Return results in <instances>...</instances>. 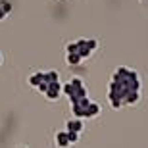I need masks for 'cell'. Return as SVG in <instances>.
Segmentation results:
<instances>
[{
    "label": "cell",
    "mask_w": 148,
    "mask_h": 148,
    "mask_svg": "<svg viewBox=\"0 0 148 148\" xmlns=\"http://www.w3.org/2000/svg\"><path fill=\"white\" fill-rule=\"evenodd\" d=\"M60 92H62V85L58 81H54V83H48V90L44 94H46V98H50V100H58Z\"/></svg>",
    "instance_id": "cell-1"
},
{
    "label": "cell",
    "mask_w": 148,
    "mask_h": 148,
    "mask_svg": "<svg viewBox=\"0 0 148 148\" xmlns=\"http://www.w3.org/2000/svg\"><path fill=\"white\" fill-rule=\"evenodd\" d=\"M67 131H75V133L83 131V121H81V117H75V119H69V121H67Z\"/></svg>",
    "instance_id": "cell-2"
},
{
    "label": "cell",
    "mask_w": 148,
    "mask_h": 148,
    "mask_svg": "<svg viewBox=\"0 0 148 148\" xmlns=\"http://www.w3.org/2000/svg\"><path fill=\"white\" fill-rule=\"evenodd\" d=\"M56 143H58V146H67L69 144V137H67V131H62L56 135Z\"/></svg>",
    "instance_id": "cell-3"
},
{
    "label": "cell",
    "mask_w": 148,
    "mask_h": 148,
    "mask_svg": "<svg viewBox=\"0 0 148 148\" xmlns=\"http://www.w3.org/2000/svg\"><path fill=\"white\" fill-rule=\"evenodd\" d=\"M42 81H44V73H35V75H31V79H29V83H31L33 87H38Z\"/></svg>",
    "instance_id": "cell-4"
},
{
    "label": "cell",
    "mask_w": 148,
    "mask_h": 148,
    "mask_svg": "<svg viewBox=\"0 0 148 148\" xmlns=\"http://www.w3.org/2000/svg\"><path fill=\"white\" fill-rule=\"evenodd\" d=\"M66 60H67V64H69V66H77V64H79V62H81L83 58H81L79 54H77V52H73V54H67Z\"/></svg>",
    "instance_id": "cell-5"
},
{
    "label": "cell",
    "mask_w": 148,
    "mask_h": 148,
    "mask_svg": "<svg viewBox=\"0 0 148 148\" xmlns=\"http://www.w3.org/2000/svg\"><path fill=\"white\" fill-rule=\"evenodd\" d=\"M96 114H98V106L96 104H88L87 106V117H94Z\"/></svg>",
    "instance_id": "cell-6"
},
{
    "label": "cell",
    "mask_w": 148,
    "mask_h": 148,
    "mask_svg": "<svg viewBox=\"0 0 148 148\" xmlns=\"http://www.w3.org/2000/svg\"><path fill=\"white\" fill-rule=\"evenodd\" d=\"M44 81H46V83H54V81H58V73H56V71L44 73Z\"/></svg>",
    "instance_id": "cell-7"
},
{
    "label": "cell",
    "mask_w": 148,
    "mask_h": 148,
    "mask_svg": "<svg viewBox=\"0 0 148 148\" xmlns=\"http://www.w3.org/2000/svg\"><path fill=\"white\" fill-rule=\"evenodd\" d=\"M66 50H67V54H73V52H77V42H69L66 46Z\"/></svg>",
    "instance_id": "cell-8"
},
{
    "label": "cell",
    "mask_w": 148,
    "mask_h": 148,
    "mask_svg": "<svg viewBox=\"0 0 148 148\" xmlns=\"http://www.w3.org/2000/svg\"><path fill=\"white\" fill-rule=\"evenodd\" d=\"M87 44H88V48H90V50H94L96 46H98V42H96L94 38H88V40H87Z\"/></svg>",
    "instance_id": "cell-9"
},
{
    "label": "cell",
    "mask_w": 148,
    "mask_h": 148,
    "mask_svg": "<svg viewBox=\"0 0 148 148\" xmlns=\"http://www.w3.org/2000/svg\"><path fill=\"white\" fill-rule=\"evenodd\" d=\"M0 4L4 6V10L8 12V14H10V12H12V6H10V2H6V0H0Z\"/></svg>",
    "instance_id": "cell-10"
},
{
    "label": "cell",
    "mask_w": 148,
    "mask_h": 148,
    "mask_svg": "<svg viewBox=\"0 0 148 148\" xmlns=\"http://www.w3.org/2000/svg\"><path fill=\"white\" fill-rule=\"evenodd\" d=\"M6 16H8V12H6V10H4V6L0 4V19H4V17H6Z\"/></svg>",
    "instance_id": "cell-11"
},
{
    "label": "cell",
    "mask_w": 148,
    "mask_h": 148,
    "mask_svg": "<svg viewBox=\"0 0 148 148\" xmlns=\"http://www.w3.org/2000/svg\"><path fill=\"white\" fill-rule=\"evenodd\" d=\"M0 64H2V56H0Z\"/></svg>",
    "instance_id": "cell-12"
}]
</instances>
